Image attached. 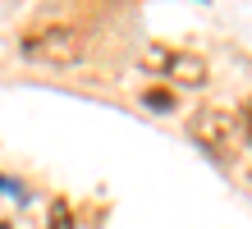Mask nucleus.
<instances>
[{"instance_id":"1","label":"nucleus","mask_w":252,"mask_h":229,"mask_svg":"<svg viewBox=\"0 0 252 229\" xmlns=\"http://www.w3.org/2000/svg\"><path fill=\"white\" fill-rule=\"evenodd\" d=\"M188 133L202 151H211L216 161H234L243 147V119L229 115L225 105H197L188 115Z\"/></svg>"},{"instance_id":"2","label":"nucleus","mask_w":252,"mask_h":229,"mask_svg":"<svg viewBox=\"0 0 252 229\" xmlns=\"http://www.w3.org/2000/svg\"><path fill=\"white\" fill-rule=\"evenodd\" d=\"M19 51L28 60H37V65L69 69L87 55V37H83V28H69V23H41L19 41Z\"/></svg>"},{"instance_id":"3","label":"nucleus","mask_w":252,"mask_h":229,"mask_svg":"<svg viewBox=\"0 0 252 229\" xmlns=\"http://www.w3.org/2000/svg\"><path fill=\"white\" fill-rule=\"evenodd\" d=\"M142 65L160 69L165 78H174L179 87H202L211 78V69H206V60L197 51H170V46H152V51L142 55Z\"/></svg>"},{"instance_id":"4","label":"nucleus","mask_w":252,"mask_h":229,"mask_svg":"<svg viewBox=\"0 0 252 229\" xmlns=\"http://www.w3.org/2000/svg\"><path fill=\"white\" fill-rule=\"evenodd\" d=\"M51 229H69V211H64V202L51 206Z\"/></svg>"},{"instance_id":"5","label":"nucleus","mask_w":252,"mask_h":229,"mask_svg":"<svg viewBox=\"0 0 252 229\" xmlns=\"http://www.w3.org/2000/svg\"><path fill=\"white\" fill-rule=\"evenodd\" d=\"M147 105H156V110H170V97H165V92H147Z\"/></svg>"},{"instance_id":"6","label":"nucleus","mask_w":252,"mask_h":229,"mask_svg":"<svg viewBox=\"0 0 252 229\" xmlns=\"http://www.w3.org/2000/svg\"><path fill=\"white\" fill-rule=\"evenodd\" d=\"M243 137H248V142H252V101L243 105Z\"/></svg>"}]
</instances>
